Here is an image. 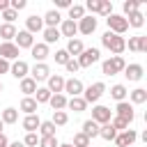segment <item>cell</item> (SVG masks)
Returning a JSON list of instances; mask_svg holds the SVG:
<instances>
[{
	"label": "cell",
	"mask_w": 147,
	"mask_h": 147,
	"mask_svg": "<svg viewBox=\"0 0 147 147\" xmlns=\"http://www.w3.org/2000/svg\"><path fill=\"white\" fill-rule=\"evenodd\" d=\"M48 106H51L53 110H64V108H67V94H51Z\"/></svg>",
	"instance_id": "obj_29"
},
{
	"label": "cell",
	"mask_w": 147,
	"mask_h": 147,
	"mask_svg": "<svg viewBox=\"0 0 147 147\" xmlns=\"http://www.w3.org/2000/svg\"><path fill=\"white\" fill-rule=\"evenodd\" d=\"M101 46L108 48L113 55H122V53L126 51V39L119 37V34H113L110 30H106V32L101 34Z\"/></svg>",
	"instance_id": "obj_1"
},
{
	"label": "cell",
	"mask_w": 147,
	"mask_h": 147,
	"mask_svg": "<svg viewBox=\"0 0 147 147\" xmlns=\"http://www.w3.org/2000/svg\"><path fill=\"white\" fill-rule=\"evenodd\" d=\"M87 11H92V14H99V7H101V0H87L85 5H83Z\"/></svg>",
	"instance_id": "obj_47"
},
{
	"label": "cell",
	"mask_w": 147,
	"mask_h": 147,
	"mask_svg": "<svg viewBox=\"0 0 147 147\" xmlns=\"http://www.w3.org/2000/svg\"><path fill=\"white\" fill-rule=\"evenodd\" d=\"M67 108L74 110V113H83L87 108V103H85L83 96H71V99H67Z\"/></svg>",
	"instance_id": "obj_30"
},
{
	"label": "cell",
	"mask_w": 147,
	"mask_h": 147,
	"mask_svg": "<svg viewBox=\"0 0 147 147\" xmlns=\"http://www.w3.org/2000/svg\"><path fill=\"white\" fill-rule=\"evenodd\" d=\"M106 25H108V30H110L113 34H119V37L129 30V23H126V18H124L122 14H110V16L106 18Z\"/></svg>",
	"instance_id": "obj_3"
},
{
	"label": "cell",
	"mask_w": 147,
	"mask_h": 147,
	"mask_svg": "<svg viewBox=\"0 0 147 147\" xmlns=\"http://www.w3.org/2000/svg\"><path fill=\"white\" fill-rule=\"evenodd\" d=\"M83 16H85V7H83V5H76V2H74V5L69 7V21H76V23H78V21H80Z\"/></svg>",
	"instance_id": "obj_37"
},
{
	"label": "cell",
	"mask_w": 147,
	"mask_h": 147,
	"mask_svg": "<svg viewBox=\"0 0 147 147\" xmlns=\"http://www.w3.org/2000/svg\"><path fill=\"white\" fill-rule=\"evenodd\" d=\"M110 117H113V110L108 106H101V103H94L92 106V122H96L99 126L101 124H108Z\"/></svg>",
	"instance_id": "obj_6"
},
{
	"label": "cell",
	"mask_w": 147,
	"mask_h": 147,
	"mask_svg": "<svg viewBox=\"0 0 147 147\" xmlns=\"http://www.w3.org/2000/svg\"><path fill=\"white\" fill-rule=\"evenodd\" d=\"M25 30H28L30 34L41 32V30H44V21H41V16H37V14L28 16V18H25Z\"/></svg>",
	"instance_id": "obj_19"
},
{
	"label": "cell",
	"mask_w": 147,
	"mask_h": 147,
	"mask_svg": "<svg viewBox=\"0 0 147 147\" xmlns=\"http://www.w3.org/2000/svg\"><path fill=\"white\" fill-rule=\"evenodd\" d=\"M64 51L69 53V57H74V55L78 57V55L85 51V46H83V41H80L78 37H74V39H69V44H67V48H64Z\"/></svg>",
	"instance_id": "obj_23"
},
{
	"label": "cell",
	"mask_w": 147,
	"mask_h": 147,
	"mask_svg": "<svg viewBox=\"0 0 147 147\" xmlns=\"http://www.w3.org/2000/svg\"><path fill=\"white\" fill-rule=\"evenodd\" d=\"M25 7H28V0H9V9H14V11H21Z\"/></svg>",
	"instance_id": "obj_48"
},
{
	"label": "cell",
	"mask_w": 147,
	"mask_h": 147,
	"mask_svg": "<svg viewBox=\"0 0 147 147\" xmlns=\"http://www.w3.org/2000/svg\"><path fill=\"white\" fill-rule=\"evenodd\" d=\"M30 53H32V57H34V62H44L51 53H48V46L44 44V41H39V44H34L32 48H30Z\"/></svg>",
	"instance_id": "obj_22"
},
{
	"label": "cell",
	"mask_w": 147,
	"mask_h": 147,
	"mask_svg": "<svg viewBox=\"0 0 147 147\" xmlns=\"http://www.w3.org/2000/svg\"><path fill=\"white\" fill-rule=\"evenodd\" d=\"M55 126H64L67 122H69V115L64 113V110H53V119H51Z\"/></svg>",
	"instance_id": "obj_38"
},
{
	"label": "cell",
	"mask_w": 147,
	"mask_h": 147,
	"mask_svg": "<svg viewBox=\"0 0 147 147\" xmlns=\"http://www.w3.org/2000/svg\"><path fill=\"white\" fill-rule=\"evenodd\" d=\"M103 92H106V85H103V83L99 80V83H92L90 87H85L80 96L85 99V103H96V101H99V99L103 96Z\"/></svg>",
	"instance_id": "obj_5"
},
{
	"label": "cell",
	"mask_w": 147,
	"mask_h": 147,
	"mask_svg": "<svg viewBox=\"0 0 147 147\" xmlns=\"http://www.w3.org/2000/svg\"><path fill=\"white\" fill-rule=\"evenodd\" d=\"M60 140L55 136H48V138H39V147H57Z\"/></svg>",
	"instance_id": "obj_45"
},
{
	"label": "cell",
	"mask_w": 147,
	"mask_h": 147,
	"mask_svg": "<svg viewBox=\"0 0 147 147\" xmlns=\"http://www.w3.org/2000/svg\"><path fill=\"white\" fill-rule=\"evenodd\" d=\"M55 129H57V126H55L51 119H46V122H41V124H39V129H37V131H39V138H48V136H55Z\"/></svg>",
	"instance_id": "obj_34"
},
{
	"label": "cell",
	"mask_w": 147,
	"mask_h": 147,
	"mask_svg": "<svg viewBox=\"0 0 147 147\" xmlns=\"http://www.w3.org/2000/svg\"><path fill=\"white\" fill-rule=\"evenodd\" d=\"M18 55H21V51L16 48V44L14 41H2L0 44V57L2 60H18Z\"/></svg>",
	"instance_id": "obj_12"
},
{
	"label": "cell",
	"mask_w": 147,
	"mask_h": 147,
	"mask_svg": "<svg viewBox=\"0 0 147 147\" xmlns=\"http://www.w3.org/2000/svg\"><path fill=\"white\" fill-rule=\"evenodd\" d=\"M74 147H90V138L85 136V133H74V142H71Z\"/></svg>",
	"instance_id": "obj_40"
},
{
	"label": "cell",
	"mask_w": 147,
	"mask_h": 147,
	"mask_svg": "<svg viewBox=\"0 0 147 147\" xmlns=\"http://www.w3.org/2000/svg\"><path fill=\"white\" fill-rule=\"evenodd\" d=\"M41 21H44V25H46V28H57V25L62 23V16H60V11H57V9H48V11L41 16Z\"/></svg>",
	"instance_id": "obj_21"
},
{
	"label": "cell",
	"mask_w": 147,
	"mask_h": 147,
	"mask_svg": "<svg viewBox=\"0 0 147 147\" xmlns=\"http://www.w3.org/2000/svg\"><path fill=\"white\" fill-rule=\"evenodd\" d=\"M41 32H44V44H46V46H51V44H55V41L62 39V34H60L57 28H44Z\"/></svg>",
	"instance_id": "obj_26"
},
{
	"label": "cell",
	"mask_w": 147,
	"mask_h": 147,
	"mask_svg": "<svg viewBox=\"0 0 147 147\" xmlns=\"http://www.w3.org/2000/svg\"><path fill=\"white\" fill-rule=\"evenodd\" d=\"M80 133H85V136L92 140V138H96V136H99V124H96V122H92V119H85V122H83V131H80Z\"/></svg>",
	"instance_id": "obj_31"
},
{
	"label": "cell",
	"mask_w": 147,
	"mask_h": 147,
	"mask_svg": "<svg viewBox=\"0 0 147 147\" xmlns=\"http://www.w3.org/2000/svg\"><path fill=\"white\" fill-rule=\"evenodd\" d=\"M126 46H129V51H133V53H147V37H145V34L129 37Z\"/></svg>",
	"instance_id": "obj_14"
},
{
	"label": "cell",
	"mask_w": 147,
	"mask_h": 147,
	"mask_svg": "<svg viewBox=\"0 0 147 147\" xmlns=\"http://www.w3.org/2000/svg\"><path fill=\"white\" fill-rule=\"evenodd\" d=\"M25 115H37V108H39V103L32 99V96H23L21 99V106H18Z\"/></svg>",
	"instance_id": "obj_25"
},
{
	"label": "cell",
	"mask_w": 147,
	"mask_h": 147,
	"mask_svg": "<svg viewBox=\"0 0 147 147\" xmlns=\"http://www.w3.org/2000/svg\"><path fill=\"white\" fill-rule=\"evenodd\" d=\"M110 96L119 103V101H126V96H129V90L122 85V83H117V85H113L110 87Z\"/></svg>",
	"instance_id": "obj_28"
},
{
	"label": "cell",
	"mask_w": 147,
	"mask_h": 147,
	"mask_svg": "<svg viewBox=\"0 0 147 147\" xmlns=\"http://www.w3.org/2000/svg\"><path fill=\"white\" fill-rule=\"evenodd\" d=\"M64 69H67L69 74H76V71H78L80 67H78V62H76V57H71V60H69V62L64 64Z\"/></svg>",
	"instance_id": "obj_49"
},
{
	"label": "cell",
	"mask_w": 147,
	"mask_h": 147,
	"mask_svg": "<svg viewBox=\"0 0 147 147\" xmlns=\"http://www.w3.org/2000/svg\"><path fill=\"white\" fill-rule=\"evenodd\" d=\"M46 80H48V87H46V90H48L51 94H62V90H64V80H67V78H62L60 74H51Z\"/></svg>",
	"instance_id": "obj_15"
},
{
	"label": "cell",
	"mask_w": 147,
	"mask_h": 147,
	"mask_svg": "<svg viewBox=\"0 0 147 147\" xmlns=\"http://www.w3.org/2000/svg\"><path fill=\"white\" fill-rule=\"evenodd\" d=\"M37 103H48V99H51V92L46 90V87H37V92H34V96H32Z\"/></svg>",
	"instance_id": "obj_39"
},
{
	"label": "cell",
	"mask_w": 147,
	"mask_h": 147,
	"mask_svg": "<svg viewBox=\"0 0 147 147\" xmlns=\"http://www.w3.org/2000/svg\"><path fill=\"white\" fill-rule=\"evenodd\" d=\"M0 119H2V124H16L18 122V108H5L2 113H0Z\"/></svg>",
	"instance_id": "obj_27"
},
{
	"label": "cell",
	"mask_w": 147,
	"mask_h": 147,
	"mask_svg": "<svg viewBox=\"0 0 147 147\" xmlns=\"http://www.w3.org/2000/svg\"><path fill=\"white\" fill-rule=\"evenodd\" d=\"M51 76V69H48V64L46 62H37L32 69H30V78L34 80V83H39V80H46Z\"/></svg>",
	"instance_id": "obj_13"
},
{
	"label": "cell",
	"mask_w": 147,
	"mask_h": 147,
	"mask_svg": "<svg viewBox=\"0 0 147 147\" xmlns=\"http://www.w3.org/2000/svg\"><path fill=\"white\" fill-rule=\"evenodd\" d=\"M83 90H85V85H83L80 78H69V80H64V90H62V94L67 92L69 96H80Z\"/></svg>",
	"instance_id": "obj_11"
},
{
	"label": "cell",
	"mask_w": 147,
	"mask_h": 147,
	"mask_svg": "<svg viewBox=\"0 0 147 147\" xmlns=\"http://www.w3.org/2000/svg\"><path fill=\"white\" fill-rule=\"evenodd\" d=\"M136 140H138V133H136L133 129H126V131H119L113 142H115L117 147H131Z\"/></svg>",
	"instance_id": "obj_8"
},
{
	"label": "cell",
	"mask_w": 147,
	"mask_h": 147,
	"mask_svg": "<svg viewBox=\"0 0 147 147\" xmlns=\"http://www.w3.org/2000/svg\"><path fill=\"white\" fill-rule=\"evenodd\" d=\"M9 147H25V145H23V140H14V142H9Z\"/></svg>",
	"instance_id": "obj_53"
},
{
	"label": "cell",
	"mask_w": 147,
	"mask_h": 147,
	"mask_svg": "<svg viewBox=\"0 0 147 147\" xmlns=\"http://www.w3.org/2000/svg\"><path fill=\"white\" fill-rule=\"evenodd\" d=\"M99 57H101L99 48H85V51L76 57V62H78V67H80V69H90L92 64H96V62H99Z\"/></svg>",
	"instance_id": "obj_4"
},
{
	"label": "cell",
	"mask_w": 147,
	"mask_h": 147,
	"mask_svg": "<svg viewBox=\"0 0 147 147\" xmlns=\"http://www.w3.org/2000/svg\"><path fill=\"white\" fill-rule=\"evenodd\" d=\"M115 115L122 117V119H126L129 124L136 119V110H133V106H131L129 101H119V103L115 106Z\"/></svg>",
	"instance_id": "obj_9"
},
{
	"label": "cell",
	"mask_w": 147,
	"mask_h": 147,
	"mask_svg": "<svg viewBox=\"0 0 147 147\" xmlns=\"http://www.w3.org/2000/svg\"><path fill=\"white\" fill-rule=\"evenodd\" d=\"M115 136H117V131L110 126V122L99 126V138H103V140H108V142H110V140H115Z\"/></svg>",
	"instance_id": "obj_36"
},
{
	"label": "cell",
	"mask_w": 147,
	"mask_h": 147,
	"mask_svg": "<svg viewBox=\"0 0 147 147\" xmlns=\"http://www.w3.org/2000/svg\"><path fill=\"white\" fill-rule=\"evenodd\" d=\"M145 101H147V90H145V87H138V90L129 92V103H131V106H140V103H145Z\"/></svg>",
	"instance_id": "obj_24"
},
{
	"label": "cell",
	"mask_w": 147,
	"mask_h": 147,
	"mask_svg": "<svg viewBox=\"0 0 147 147\" xmlns=\"http://www.w3.org/2000/svg\"><path fill=\"white\" fill-rule=\"evenodd\" d=\"M2 18H5V23H11V25H14V21L18 18V11H14V9L7 7V9L2 11Z\"/></svg>",
	"instance_id": "obj_46"
},
{
	"label": "cell",
	"mask_w": 147,
	"mask_h": 147,
	"mask_svg": "<svg viewBox=\"0 0 147 147\" xmlns=\"http://www.w3.org/2000/svg\"><path fill=\"white\" fill-rule=\"evenodd\" d=\"M122 7H124V14L129 16V14H133V11H140V0H126Z\"/></svg>",
	"instance_id": "obj_41"
},
{
	"label": "cell",
	"mask_w": 147,
	"mask_h": 147,
	"mask_svg": "<svg viewBox=\"0 0 147 147\" xmlns=\"http://www.w3.org/2000/svg\"><path fill=\"white\" fill-rule=\"evenodd\" d=\"M53 57H55V62H57V64H67V62L71 60V57H69V53H67L64 48H60V51H55V55H53Z\"/></svg>",
	"instance_id": "obj_43"
},
{
	"label": "cell",
	"mask_w": 147,
	"mask_h": 147,
	"mask_svg": "<svg viewBox=\"0 0 147 147\" xmlns=\"http://www.w3.org/2000/svg\"><path fill=\"white\" fill-rule=\"evenodd\" d=\"M0 147H9V140H7L5 133H0Z\"/></svg>",
	"instance_id": "obj_52"
},
{
	"label": "cell",
	"mask_w": 147,
	"mask_h": 147,
	"mask_svg": "<svg viewBox=\"0 0 147 147\" xmlns=\"http://www.w3.org/2000/svg\"><path fill=\"white\" fill-rule=\"evenodd\" d=\"M39 124H41L39 115H25V117H23V122H21V126H23V131H25V133H37Z\"/></svg>",
	"instance_id": "obj_20"
},
{
	"label": "cell",
	"mask_w": 147,
	"mask_h": 147,
	"mask_svg": "<svg viewBox=\"0 0 147 147\" xmlns=\"http://www.w3.org/2000/svg\"><path fill=\"white\" fill-rule=\"evenodd\" d=\"M21 92H23L25 96H32V94L37 92V83H34L30 76H25V78L21 80Z\"/></svg>",
	"instance_id": "obj_33"
},
{
	"label": "cell",
	"mask_w": 147,
	"mask_h": 147,
	"mask_svg": "<svg viewBox=\"0 0 147 147\" xmlns=\"http://www.w3.org/2000/svg\"><path fill=\"white\" fill-rule=\"evenodd\" d=\"M124 18H126V16H124ZM126 23H129L131 28H142V25H145V14H142V11H133V14H129Z\"/></svg>",
	"instance_id": "obj_35"
},
{
	"label": "cell",
	"mask_w": 147,
	"mask_h": 147,
	"mask_svg": "<svg viewBox=\"0 0 147 147\" xmlns=\"http://www.w3.org/2000/svg\"><path fill=\"white\" fill-rule=\"evenodd\" d=\"M57 147H74V145H71V142H60Z\"/></svg>",
	"instance_id": "obj_54"
},
{
	"label": "cell",
	"mask_w": 147,
	"mask_h": 147,
	"mask_svg": "<svg viewBox=\"0 0 147 147\" xmlns=\"http://www.w3.org/2000/svg\"><path fill=\"white\" fill-rule=\"evenodd\" d=\"M99 14L108 18V16L113 14V2H110V0H101V7H99Z\"/></svg>",
	"instance_id": "obj_42"
},
{
	"label": "cell",
	"mask_w": 147,
	"mask_h": 147,
	"mask_svg": "<svg viewBox=\"0 0 147 147\" xmlns=\"http://www.w3.org/2000/svg\"><path fill=\"white\" fill-rule=\"evenodd\" d=\"M76 25H78V32H80V34H92V32L96 30V18L85 14V16H83V18H80Z\"/></svg>",
	"instance_id": "obj_16"
},
{
	"label": "cell",
	"mask_w": 147,
	"mask_h": 147,
	"mask_svg": "<svg viewBox=\"0 0 147 147\" xmlns=\"http://www.w3.org/2000/svg\"><path fill=\"white\" fill-rule=\"evenodd\" d=\"M74 2L71 0H55V9H69Z\"/></svg>",
	"instance_id": "obj_50"
},
{
	"label": "cell",
	"mask_w": 147,
	"mask_h": 147,
	"mask_svg": "<svg viewBox=\"0 0 147 147\" xmlns=\"http://www.w3.org/2000/svg\"><path fill=\"white\" fill-rule=\"evenodd\" d=\"M23 145H25V147H37V145H39V133H25Z\"/></svg>",
	"instance_id": "obj_44"
},
{
	"label": "cell",
	"mask_w": 147,
	"mask_h": 147,
	"mask_svg": "<svg viewBox=\"0 0 147 147\" xmlns=\"http://www.w3.org/2000/svg\"><path fill=\"white\" fill-rule=\"evenodd\" d=\"M16 32H18V30H16L11 23H2V25H0V37H2V41H11V39L16 37Z\"/></svg>",
	"instance_id": "obj_32"
},
{
	"label": "cell",
	"mask_w": 147,
	"mask_h": 147,
	"mask_svg": "<svg viewBox=\"0 0 147 147\" xmlns=\"http://www.w3.org/2000/svg\"><path fill=\"white\" fill-rule=\"evenodd\" d=\"M0 74H9V62L0 57Z\"/></svg>",
	"instance_id": "obj_51"
},
{
	"label": "cell",
	"mask_w": 147,
	"mask_h": 147,
	"mask_svg": "<svg viewBox=\"0 0 147 147\" xmlns=\"http://www.w3.org/2000/svg\"><path fill=\"white\" fill-rule=\"evenodd\" d=\"M2 129H5V124H2V119H0V133H2Z\"/></svg>",
	"instance_id": "obj_55"
},
{
	"label": "cell",
	"mask_w": 147,
	"mask_h": 147,
	"mask_svg": "<svg viewBox=\"0 0 147 147\" xmlns=\"http://www.w3.org/2000/svg\"><path fill=\"white\" fill-rule=\"evenodd\" d=\"M60 34L62 37H69V39H74L76 34H78V25H76V21H69V18H62V23H60Z\"/></svg>",
	"instance_id": "obj_17"
},
{
	"label": "cell",
	"mask_w": 147,
	"mask_h": 147,
	"mask_svg": "<svg viewBox=\"0 0 147 147\" xmlns=\"http://www.w3.org/2000/svg\"><path fill=\"white\" fill-rule=\"evenodd\" d=\"M124 67H126L124 57L122 55H113V57H108V60L101 62V74L103 76H115L119 71H124Z\"/></svg>",
	"instance_id": "obj_2"
},
{
	"label": "cell",
	"mask_w": 147,
	"mask_h": 147,
	"mask_svg": "<svg viewBox=\"0 0 147 147\" xmlns=\"http://www.w3.org/2000/svg\"><path fill=\"white\" fill-rule=\"evenodd\" d=\"M14 44H16L18 51H21V48H32V46H34V34H30L28 30H18L16 37H14Z\"/></svg>",
	"instance_id": "obj_10"
},
{
	"label": "cell",
	"mask_w": 147,
	"mask_h": 147,
	"mask_svg": "<svg viewBox=\"0 0 147 147\" xmlns=\"http://www.w3.org/2000/svg\"><path fill=\"white\" fill-rule=\"evenodd\" d=\"M0 92H2V80H0Z\"/></svg>",
	"instance_id": "obj_56"
},
{
	"label": "cell",
	"mask_w": 147,
	"mask_h": 147,
	"mask_svg": "<svg viewBox=\"0 0 147 147\" xmlns=\"http://www.w3.org/2000/svg\"><path fill=\"white\" fill-rule=\"evenodd\" d=\"M142 74H145V69H142V64H126L124 67V76L131 80V83H138L140 78H142Z\"/></svg>",
	"instance_id": "obj_18"
},
{
	"label": "cell",
	"mask_w": 147,
	"mask_h": 147,
	"mask_svg": "<svg viewBox=\"0 0 147 147\" xmlns=\"http://www.w3.org/2000/svg\"><path fill=\"white\" fill-rule=\"evenodd\" d=\"M9 74H11L16 80H23V78L30 74V64H28L25 60H14V62L9 64Z\"/></svg>",
	"instance_id": "obj_7"
}]
</instances>
